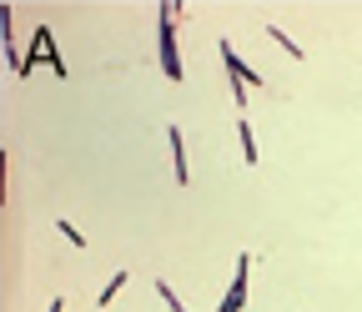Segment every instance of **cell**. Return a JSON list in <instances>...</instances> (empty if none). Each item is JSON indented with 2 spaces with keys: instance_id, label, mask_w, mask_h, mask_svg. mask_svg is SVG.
I'll use <instances>...</instances> for the list:
<instances>
[{
  "instance_id": "6da1fadb",
  "label": "cell",
  "mask_w": 362,
  "mask_h": 312,
  "mask_svg": "<svg viewBox=\"0 0 362 312\" xmlns=\"http://www.w3.org/2000/svg\"><path fill=\"white\" fill-rule=\"evenodd\" d=\"M40 56L56 66V76H71V71H66V61H61V51H56V35H51V25H40V30H35V40H30V56H25V71H21V76H30V66H35Z\"/></svg>"
},
{
  "instance_id": "7a4b0ae2",
  "label": "cell",
  "mask_w": 362,
  "mask_h": 312,
  "mask_svg": "<svg viewBox=\"0 0 362 312\" xmlns=\"http://www.w3.org/2000/svg\"><path fill=\"white\" fill-rule=\"evenodd\" d=\"M171 16L176 6H161V71L171 81H181V61H176V30H171Z\"/></svg>"
},
{
  "instance_id": "3957f363",
  "label": "cell",
  "mask_w": 362,
  "mask_h": 312,
  "mask_svg": "<svg viewBox=\"0 0 362 312\" xmlns=\"http://www.w3.org/2000/svg\"><path fill=\"white\" fill-rule=\"evenodd\" d=\"M221 61H226V71H232V81H242V86H257V81H262V76H257V71H252L232 46H221Z\"/></svg>"
},
{
  "instance_id": "277c9868",
  "label": "cell",
  "mask_w": 362,
  "mask_h": 312,
  "mask_svg": "<svg viewBox=\"0 0 362 312\" xmlns=\"http://www.w3.org/2000/svg\"><path fill=\"white\" fill-rule=\"evenodd\" d=\"M171 156H176V182H192V171H187V146H181V131L171 126Z\"/></svg>"
},
{
  "instance_id": "5b68a950",
  "label": "cell",
  "mask_w": 362,
  "mask_h": 312,
  "mask_svg": "<svg viewBox=\"0 0 362 312\" xmlns=\"http://www.w3.org/2000/svg\"><path fill=\"white\" fill-rule=\"evenodd\" d=\"M237 137H242V161H257V141H252V126L237 121Z\"/></svg>"
},
{
  "instance_id": "8992f818",
  "label": "cell",
  "mask_w": 362,
  "mask_h": 312,
  "mask_svg": "<svg viewBox=\"0 0 362 312\" xmlns=\"http://www.w3.org/2000/svg\"><path fill=\"white\" fill-rule=\"evenodd\" d=\"M121 282H126V272H116V277H111V287H106V292H101V297H96V302H101V307H111V297H116V292H121Z\"/></svg>"
},
{
  "instance_id": "52a82bcc",
  "label": "cell",
  "mask_w": 362,
  "mask_h": 312,
  "mask_svg": "<svg viewBox=\"0 0 362 312\" xmlns=\"http://www.w3.org/2000/svg\"><path fill=\"white\" fill-rule=\"evenodd\" d=\"M156 292H161V302H166V307H171V312H187V307H181V302H176V292H171V287H166V282H156Z\"/></svg>"
},
{
  "instance_id": "ba28073f",
  "label": "cell",
  "mask_w": 362,
  "mask_h": 312,
  "mask_svg": "<svg viewBox=\"0 0 362 312\" xmlns=\"http://www.w3.org/2000/svg\"><path fill=\"white\" fill-rule=\"evenodd\" d=\"M272 35H277V46H282V51H287V56H297V61H302V51H297V46H292V35H282V30H272Z\"/></svg>"
},
{
  "instance_id": "9c48e42d",
  "label": "cell",
  "mask_w": 362,
  "mask_h": 312,
  "mask_svg": "<svg viewBox=\"0 0 362 312\" xmlns=\"http://www.w3.org/2000/svg\"><path fill=\"white\" fill-rule=\"evenodd\" d=\"M61 307H66V302H61V297H56V302H51V312H61Z\"/></svg>"
}]
</instances>
